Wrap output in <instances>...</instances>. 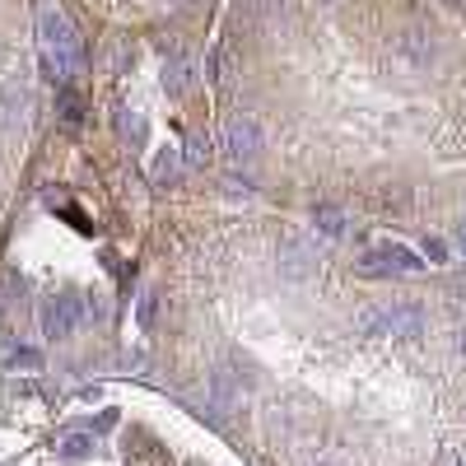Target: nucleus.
<instances>
[{
    "mask_svg": "<svg viewBox=\"0 0 466 466\" xmlns=\"http://www.w3.org/2000/svg\"><path fill=\"white\" fill-rule=\"evenodd\" d=\"M37 66H43V75L52 85H70L75 75H80L85 66V43H80V28H75V19L56 5V0H43L37 5Z\"/></svg>",
    "mask_w": 466,
    "mask_h": 466,
    "instance_id": "f257e3e1",
    "label": "nucleus"
},
{
    "mask_svg": "<svg viewBox=\"0 0 466 466\" xmlns=\"http://www.w3.org/2000/svg\"><path fill=\"white\" fill-rule=\"evenodd\" d=\"M360 336H392V340H420L430 331V313L420 303H382V308H364L355 318Z\"/></svg>",
    "mask_w": 466,
    "mask_h": 466,
    "instance_id": "f03ea898",
    "label": "nucleus"
},
{
    "mask_svg": "<svg viewBox=\"0 0 466 466\" xmlns=\"http://www.w3.org/2000/svg\"><path fill=\"white\" fill-rule=\"evenodd\" d=\"M261 149H266V131H261L257 116H248V112L233 116V122L224 127V136H219V154L233 168H238V164H257Z\"/></svg>",
    "mask_w": 466,
    "mask_h": 466,
    "instance_id": "7ed1b4c3",
    "label": "nucleus"
},
{
    "mask_svg": "<svg viewBox=\"0 0 466 466\" xmlns=\"http://www.w3.org/2000/svg\"><path fill=\"white\" fill-rule=\"evenodd\" d=\"M420 266L424 261L410 248H401V243H378V248H369L355 261V270H360V276H369V280H378V276H415Z\"/></svg>",
    "mask_w": 466,
    "mask_h": 466,
    "instance_id": "20e7f679",
    "label": "nucleus"
},
{
    "mask_svg": "<svg viewBox=\"0 0 466 466\" xmlns=\"http://www.w3.org/2000/svg\"><path fill=\"white\" fill-rule=\"evenodd\" d=\"M397 61L406 70H430L439 61V43H434V28H424V24H410L401 28L397 37Z\"/></svg>",
    "mask_w": 466,
    "mask_h": 466,
    "instance_id": "39448f33",
    "label": "nucleus"
},
{
    "mask_svg": "<svg viewBox=\"0 0 466 466\" xmlns=\"http://www.w3.org/2000/svg\"><path fill=\"white\" fill-rule=\"evenodd\" d=\"M75 327H80V299L56 294L43 303V336L47 340H66V336H75Z\"/></svg>",
    "mask_w": 466,
    "mask_h": 466,
    "instance_id": "423d86ee",
    "label": "nucleus"
},
{
    "mask_svg": "<svg viewBox=\"0 0 466 466\" xmlns=\"http://www.w3.org/2000/svg\"><path fill=\"white\" fill-rule=\"evenodd\" d=\"M318 270V248L308 238H285L280 243V276L289 280H308Z\"/></svg>",
    "mask_w": 466,
    "mask_h": 466,
    "instance_id": "0eeeda50",
    "label": "nucleus"
},
{
    "mask_svg": "<svg viewBox=\"0 0 466 466\" xmlns=\"http://www.w3.org/2000/svg\"><path fill=\"white\" fill-rule=\"evenodd\" d=\"M24 116H28V89H24L19 75H10V80L0 85V127L15 131V127H24Z\"/></svg>",
    "mask_w": 466,
    "mask_h": 466,
    "instance_id": "6e6552de",
    "label": "nucleus"
},
{
    "mask_svg": "<svg viewBox=\"0 0 466 466\" xmlns=\"http://www.w3.org/2000/svg\"><path fill=\"white\" fill-rule=\"evenodd\" d=\"M238 397H243V373L210 369V401H215V410H233Z\"/></svg>",
    "mask_w": 466,
    "mask_h": 466,
    "instance_id": "1a4fd4ad",
    "label": "nucleus"
},
{
    "mask_svg": "<svg viewBox=\"0 0 466 466\" xmlns=\"http://www.w3.org/2000/svg\"><path fill=\"white\" fill-rule=\"evenodd\" d=\"M182 173H187V159H182V149L164 145L159 154H154V164H149V177H154V187H173V182H177Z\"/></svg>",
    "mask_w": 466,
    "mask_h": 466,
    "instance_id": "9d476101",
    "label": "nucleus"
},
{
    "mask_svg": "<svg viewBox=\"0 0 466 466\" xmlns=\"http://www.w3.org/2000/svg\"><path fill=\"white\" fill-rule=\"evenodd\" d=\"M191 85H197V66H191L187 56H173V61L164 66V94H168V98H187Z\"/></svg>",
    "mask_w": 466,
    "mask_h": 466,
    "instance_id": "9b49d317",
    "label": "nucleus"
},
{
    "mask_svg": "<svg viewBox=\"0 0 466 466\" xmlns=\"http://www.w3.org/2000/svg\"><path fill=\"white\" fill-rule=\"evenodd\" d=\"M313 228L322 233V238H345L350 233V215L340 210V206H313Z\"/></svg>",
    "mask_w": 466,
    "mask_h": 466,
    "instance_id": "f8f14e48",
    "label": "nucleus"
},
{
    "mask_svg": "<svg viewBox=\"0 0 466 466\" xmlns=\"http://www.w3.org/2000/svg\"><path fill=\"white\" fill-rule=\"evenodd\" d=\"M210 154H215L210 136H191L187 149H182V159H187V168H206V164H210Z\"/></svg>",
    "mask_w": 466,
    "mask_h": 466,
    "instance_id": "ddd939ff",
    "label": "nucleus"
},
{
    "mask_svg": "<svg viewBox=\"0 0 466 466\" xmlns=\"http://www.w3.org/2000/svg\"><path fill=\"white\" fill-rule=\"evenodd\" d=\"M116 127H122V136H127L131 145H145V122H140V116L122 112V116H116Z\"/></svg>",
    "mask_w": 466,
    "mask_h": 466,
    "instance_id": "4468645a",
    "label": "nucleus"
},
{
    "mask_svg": "<svg viewBox=\"0 0 466 466\" xmlns=\"http://www.w3.org/2000/svg\"><path fill=\"white\" fill-rule=\"evenodd\" d=\"M89 448H94V439H89V434H66V443H61V452H66V457H89Z\"/></svg>",
    "mask_w": 466,
    "mask_h": 466,
    "instance_id": "2eb2a0df",
    "label": "nucleus"
},
{
    "mask_svg": "<svg viewBox=\"0 0 466 466\" xmlns=\"http://www.w3.org/2000/svg\"><path fill=\"white\" fill-rule=\"evenodd\" d=\"M420 257H430V266H443L448 261V243L443 238H424L420 243Z\"/></svg>",
    "mask_w": 466,
    "mask_h": 466,
    "instance_id": "dca6fc26",
    "label": "nucleus"
},
{
    "mask_svg": "<svg viewBox=\"0 0 466 466\" xmlns=\"http://www.w3.org/2000/svg\"><path fill=\"white\" fill-rule=\"evenodd\" d=\"M154 318H159V294H154V289H149V294L140 299V327L149 331V327H154Z\"/></svg>",
    "mask_w": 466,
    "mask_h": 466,
    "instance_id": "f3484780",
    "label": "nucleus"
},
{
    "mask_svg": "<svg viewBox=\"0 0 466 466\" xmlns=\"http://www.w3.org/2000/svg\"><path fill=\"white\" fill-rule=\"evenodd\" d=\"M61 112H66V122H70V127L80 122V98H75L70 89H61Z\"/></svg>",
    "mask_w": 466,
    "mask_h": 466,
    "instance_id": "a211bd4d",
    "label": "nucleus"
},
{
    "mask_svg": "<svg viewBox=\"0 0 466 466\" xmlns=\"http://www.w3.org/2000/svg\"><path fill=\"white\" fill-rule=\"evenodd\" d=\"M452 248L461 252V261H466V219H457V233H452Z\"/></svg>",
    "mask_w": 466,
    "mask_h": 466,
    "instance_id": "6ab92c4d",
    "label": "nucleus"
},
{
    "mask_svg": "<svg viewBox=\"0 0 466 466\" xmlns=\"http://www.w3.org/2000/svg\"><path fill=\"white\" fill-rule=\"evenodd\" d=\"M15 364H24V369H37L43 360H37V350H19V355H15Z\"/></svg>",
    "mask_w": 466,
    "mask_h": 466,
    "instance_id": "aec40b11",
    "label": "nucleus"
},
{
    "mask_svg": "<svg viewBox=\"0 0 466 466\" xmlns=\"http://www.w3.org/2000/svg\"><path fill=\"white\" fill-rule=\"evenodd\" d=\"M457 345H461V355H466V331H461V340H457Z\"/></svg>",
    "mask_w": 466,
    "mask_h": 466,
    "instance_id": "412c9836",
    "label": "nucleus"
},
{
    "mask_svg": "<svg viewBox=\"0 0 466 466\" xmlns=\"http://www.w3.org/2000/svg\"><path fill=\"white\" fill-rule=\"evenodd\" d=\"M452 466H466V457H457V461H452Z\"/></svg>",
    "mask_w": 466,
    "mask_h": 466,
    "instance_id": "4be33fe9",
    "label": "nucleus"
},
{
    "mask_svg": "<svg viewBox=\"0 0 466 466\" xmlns=\"http://www.w3.org/2000/svg\"><path fill=\"white\" fill-rule=\"evenodd\" d=\"M322 5H340V0H322Z\"/></svg>",
    "mask_w": 466,
    "mask_h": 466,
    "instance_id": "5701e85b",
    "label": "nucleus"
},
{
    "mask_svg": "<svg viewBox=\"0 0 466 466\" xmlns=\"http://www.w3.org/2000/svg\"><path fill=\"white\" fill-rule=\"evenodd\" d=\"M461 299H466V285H461Z\"/></svg>",
    "mask_w": 466,
    "mask_h": 466,
    "instance_id": "b1692460",
    "label": "nucleus"
}]
</instances>
